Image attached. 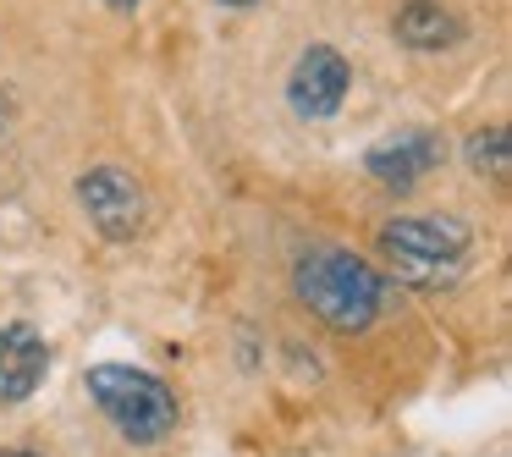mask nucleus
Listing matches in <instances>:
<instances>
[{"label": "nucleus", "instance_id": "f257e3e1", "mask_svg": "<svg viewBox=\"0 0 512 457\" xmlns=\"http://www.w3.org/2000/svg\"><path fill=\"white\" fill-rule=\"evenodd\" d=\"M292 292L298 303L325 325V331H369L380 320V303H386V276H380L369 259H358L353 248H314L298 259L292 270Z\"/></svg>", "mask_w": 512, "mask_h": 457}, {"label": "nucleus", "instance_id": "f03ea898", "mask_svg": "<svg viewBox=\"0 0 512 457\" xmlns=\"http://www.w3.org/2000/svg\"><path fill=\"white\" fill-rule=\"evenodd\" d=\"M468 248H474V226L463 215H397L380 232V254H386L391 276L419 292L452 287L463 276Z\"/></svg>", "mask_w": 512, "mask_h": 457}, {"label": "nucleus", "instance_id": "7ed1b4c3", "mask_svg": "<svg viewBox=\"0 0 512 457\" xmlns=\"http://www.w3.org/2000/svg\"><path fill=\"white\" fill-rule=\"evenodd\" d=\"M94 408L111 419V430L122 435L127 446H160L171 430H177V391L160 375L138 364H94L83 375Z\"/></svg>", "mask_w": 512, "mask_h": 457}, {"label": "nucleus", "instance_id": "20e7f679", "mask_svg": "<svg viewBox=\"0 0 512 457\" xmlns=\"http://www.w3.org/2000/svg\"><path fill=\"white\" fill-rule=\"evenodd\" d=\"M78 204L83 215H89V226L105 237V243H133L138 232H144V188H138L133 177H127L122 166H89L78 177Z\"/></svg>", "mask_w": 512, "mask_h": 457}, {"label": "nucleus", "instance_id": "39448f33", "mask_svg": "<svg viewBox=\"0 0 512 457\" xmlns=\"http://www.w3.org/2000/svg\"><path fill=\"white\" fill-rule=\"evenodd\" d=\"M347 89H353V67L342 61V50H331V45H309L298 61H292L287 105L303 116V122H325V116L342 111Z\"/></svg>", "mask_w": 512, "mask_h": 457}, {"label": "nucleus", "instance_id": "423d86ee", "mask_svg": "<svg viewBox=\"0 0 512 457\" xmlns=\"http://www.w3.org/2000/svg\"><path fill=\"white\" fill-rule=\"evenodd\" d=\"M446 160V144L430 133V127H402V133H391V138H380L375 149L364 155V171L380 182V188H391V193H408V188H419L424 177H430L435 166Z\"/></svg>", "mask_w": 512, "mask_h": 457}, {"label": "nucleus", "instance_id": "0eeeda50", "mask_svg": "<svg viewBox=\"0 0 512 457\" xmlns=\"http://www.w3.org/2000/svg\"><path fill=\"white\" fill-rule=\"evenodd\" d=\"M50 369V347L34 325H0V402H28Z\"/></svg>", "mask_w": 512, "mask_h": 457}, {"label": "nucleus", "instance_id": "6e6552de", "mask_svg": "<svg viewBox=\"0 0 512 457\" xmlns=\"http://www.w3.org/2000/svg\"><path fill=\"white\" fill-rule=\"evenodd\" d=\"M391 34L408 50H452L463 39V23L446 12L441 0H402V12L391 17Z\"/></svg>", "mask_w": 512, "mask_h": 457}, {"label": "nucleus", "instance_id": "1a4fd4ad", "mask_svg": "<svg viewBox=\"0 0 512 457\" xmlns=\"http://www.w3.org/2000/svg\"><path fill=\"white\" fill-rule=\"evenodd\" d=\"M468 166H474V177L507 182V171H512V138H507V127H479V133L468 138Z\"/></svg>", "mask_w": 512, "mask_h": 457}, {"label": "nucleus", "instance_id": "9d476101", "mask_svg": "<svg viewBox=\"0 0 512 457\" xmlns=\"http://www.w3.org/2000/svg\"><path fill=\"white\" fill-rule=\"evenodd\" d=\"M105 6H111V12H133L138 0H105Z\"/></svg>", "mask_w": 512, "mask_h": 457}, {"label": "nucleus", "instance_id": "9b49d317", "mask_svg": "<svg viewBox=\"0 0 512 457\" xmlns=\"http://www.w3.org/2000/svg\"><path fill=\"white\" fill-rule=\"evenodd\" d=\"M221 6H237V12H243V6H254V0H221Z\"/></svg>", "mask_w": 512, "mask_h": 457}, {"label": "nucleus", "instance_id": "f8f14e48", "mask_svg": "<svg viewBox=\"0 0 512 457\" xmlns=\"http://www.w3.org/2000/svg\"><path fill=\"white\" fill-rule=\"evenodd\" d=\"M0 457H39V452H17V446H12V452H0Z\"/></svg>", "mask_w": 512, "mask_h": 457}]
</instances>
